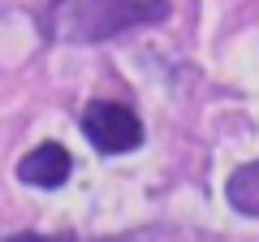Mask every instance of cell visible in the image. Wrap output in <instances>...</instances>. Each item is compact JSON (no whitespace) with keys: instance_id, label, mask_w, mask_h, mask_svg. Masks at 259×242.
<instances>
[{"instance_id":"6da1fadb","label":"cell","mask_w":259,"mask_h":242,"mask_svg":"<svg viewBox=\"0 0 259 242\" xmlns=\"http://www.w3.org/2000/svg\"><path fill=\"white\" fill-rule=\"evenodd\" d=\"M160 18H168V0H56L44 30L61 44H100Z\"/></svg>"},{"instance_id":"7a4b0ae2","label":"cell","mask_w":259,"mask_h":242,"mask_svg":"<svg viewBox=\"0 0 259 242\" xmlns=\"http://www.w3.org/2000/svg\"><path fill=\"white\" fill-rule=\"evenodd\" d=\"M82 130H87V139H91V147L104 151V156H121V151H134L143 143V121L134 117L130 108L112 104V100L87 104Z\"/></svg>"},{"instance_id":"3957f363","label":"cell","mask_w":259,"mask_h":242,"mask_svg":"<svg viewBox=\"0 0 259 242\" xmlns=\"http://www.w3.org/2000/svg\"><path fill=\"white\" fill-rule=\"evenodd\" d=\"M69 173H74V160H69V151H65L61 143H44V147H35L30 156H22V165H18L22 182H26V186H44V190L65 186Z\"/></svg>"},{"instance_id":"277c9868","label":"cell","mask_w":259,"mask_h":242,"mask_svg":"<svg viewBox=\"0 0 259 242\" xmlns=\"http://www.w3.org/2000/svg\"><path fill=\"white\" fill-rule=\"evenodd\" d=\"M225 199L233 204V212L259 216V160H250V165H242V169L229 173V182H225Z\"/></svg>"},{"instance_id":"5b68a950","label":"cell","mask_w":259,"mask_h":242,"mask_svg":"<svg viewBox=\"0 0 259 242\" xmlns=\"http://www.w3.org/2000/svg\"><path fill=\"white\" fill-rule=\"evenodd\" d=\"M5 242H74V238H44V233H9Z\"/></svg>"}]
</instances>
